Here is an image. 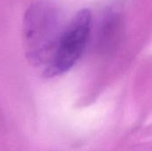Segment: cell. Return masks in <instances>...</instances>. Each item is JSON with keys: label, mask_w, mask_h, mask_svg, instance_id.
<instances>
[{"label": "cell", "mask_w": 152, "mask_h": 151, "mask_svg": "<svg viewBox=\"0 0 152 151\" xmlns=\"http://www.w3.org/2000/svg\"><path fill=\"white\" fill-rule=\"evenodd\" d=\"M92 27L89 10L78 12L60 35L55 49L47 63L45 74L58 76L69 71L81 57Z\"/></svg>", "instance_id": "cell-1"}, {"label": "cell", "mask_w": 152, "mask_h": 151, "mask_svg": "<svg viewBox=\"0 0 152 151\" xmlns=\"http://www.w3.org/2000/svg\"><path fill=\"white\" fill-rule=\"evenodd\" d=\"M55 22L53 10L44 4H34L28 9L23 37L27 56L32 61H49L60 37L55 33Z\"/></svg>", "instance_id": "cell-2"}]
</instances>
